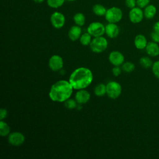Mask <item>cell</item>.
<instances>
[{
    "instance_id": "obj_26",
    "label": "cell",
    "mask_w": 159,
    "mask_h": 159,
    "mask_svg": "<svg viewBox=\"0 0 159 159\" xmlns=\"http://www.w3.org/2000/svg\"><path fill=\"white\" fill-rule=\"evenodd\" d=\"M64 106L68 109H73L77 107V102L75 99L70 98L64 102Z\"/></svg>"
},
{
    "instance_id": "obj_15",
    "label": "cell",
    "mask_w": 159,
    "mask_h": 159,
    "mask_svg": "<svg viewBox=\"0 0 159 159\" xmlns=\"http://www.w3.org/2000/svg\"><path fill=\"white\" fill-rule=\"evenodd\" d=\"M145 49L146 53L150 57H155L159 55V45H158V43L153 41L148 42Z\"/></svg>"
},
{
    "instance_id": "obj_11",
    "label": "cell",
    "mask_w": 159,
    "mask_h": 159,
    "mask_svg": "<svg viewBox=\"0 0 159 159\" xmlns=\"http://www.w3.org/2000/svg\"><path fill=\"white\" fill-rule=\"evenodd\" d=\"M109 62L114 66L122 65L125 60L124 55L119 51L114 50L111 52L108 57Z\"/></svg>"
},
{
    "instance_id": "obj_18",
    "label": "cell",
    "mask_w": 159,
    "mask_h": 159,
    "mask_svg": "<svg viewBox=\"0 0 159 159\" xmlns=\"http://www.w3.org/2000/svg\"><path fill=\"white\" fill-rule=\"evenodd\" d=\"M92 11L93 13L98 16H104L107 11V9L102 4H96L93 6Z\"/></svg>"
},
{
    "instance_id": "obj_2",
    "label": "cell",
    "mask_w": 159,
    "mask_h": 159,
    "mask_svg": "<svg viewBox=\"0 0 159 159\" xmlns=\"http://www.w3.org/2000/svg\"><path fill=\"white\" fill-rule=\"evenodd\" d=\"M73 89L69 81L60 80L51 86L48 93L49 98L54 102H64L71 97Z\"/></svg>"
},
{
    "instance_id": "obj_30",
    "label": "cell",
    "mask_w": 159,
    "mask_h": 159,
    "mask_svg": "<svg viewBox=\"0 0 159 159\" xmlns=\"http://www.w3.org/2000/svg\"><path fill=\"white\" fill-rule=\"evenodd\" d=\"M112 73L114 76H119L122 73V68H120V66H114L112 69Z\"/></svg>"
},
{
    "instance_id": "obj_1",
    "label": "cell",
    "mask_w": 159,
    "mask_h": 159,
    "mask_svg": "<svg viewBox=\"0 0 159 159\" xmlns=\"http://www.w3.org/2000/svg\"><path fill=\"white\" fill-rule=\"evenodd\" d=\"M93 75L91 70L86 67H79L70 75L69 82L74 89H86L92 83Z\"/></svg>"
},
{
    "instance_id": "obj_35",
    "label": "cell",
    "mask_w": 159,
    "mask_h": 159,
    "mask_svg": "<svg viewBox=\"0 0 159 159\" xmlns=\"http://www.w3.org/2000/svg\"><path fill=\"white\" fill-rule=\"evenodd\" d=\"M66 1H70V2H73V1H75L76 0H66Z\"/></svg>"
},
{
    "instance_id": "obj_23",
    "label": "cell",
    "mask_w": 159,
    "mask_h": 159,
    "mask_svg": "<svg viewBox=\"0 0 159 159\" xmlns=\"http://www.w3.org/2000/svg\"><path fill=\"white\" fill-rule=\"evenodd\" d=\"M139 63L144 68H148L152 67L153 63L148 57H142L139 60Z\"/></svg>"
},
{
    "instance_id": "obj_25",
    "label": "cell",
    "mask_w": 159,
    "mask_h": 159,
    "mask_svg": "<svg viewBox=\"0 0 159 159\" xmlns=\"http://www.w3.org/2000/svg\"><path fill=\"white\" fill-rule=\"evenodd\" d=\"M135 66L134 63L131 61L124 62L122 65V70L126 73H131L135 70Z\"/></svg>"
},
{
    "instance_id": "obj_21",
    "label": "cell",
    "mask_w": 159,
    "mask_h": 159,
    "mask_svg": "<svg viewBox=\"0 0 159 159\" xmlns=\"http://www.w3.org/2000/svg\"><path fill=\"white\" fill-rule=\"evenodd\" d=\"M73 21L76 25L82 27L85 24V16L82 12H77L73 16Z\"/></svg>"
},
{
    "instance_id": "obj_5",
    "label": "cell",
    "mask_w": 159,
    "mask_h": 159,
    "mask_svg": "<svg viewBox=\"0 0 159 159\" xmlns=\"http://www.w3.org/2000/svg\"><path fill=\"white\" fill-rule=\"evenodd\" d=\"M122 93V86L117 81H111L106 84V94L112 99H116L118 98Z\"/></svg>"
},
{
    "instance_id": "obj_7",
    "label": "cell",
    "mask_w": 159,
    "mask_h": 159,
    "mask_svg": "<svg viewBox=\"0 0 159 159\" xmlns=\"http://www.w3.org/2000/svg\"><path fill=\"white\" fill-rule=\"evenodd\" d=\"M50 20L52 26L57 29L62 28L64 26L66 20L64 14L58 11L53 12L50 16Z\"/></svg>"
},
{
    "instance_id": "obj_10",
    "label": "cell",
    "mask_w": 159,
    "mask_h": 159,
    "mask_svg": "<svg viewBox=\"0 0 159 159\" xmlns=\"http://www.w3.org/2000/svg\"><path fill=\"white\" fill-rule=\"evenodd\" d=\"M129 18L130 21L134 24L140 23L144 18L143 11L142 9L136 6L130 10L129 12Z\"/></svg>"
},
{
    "instance_id": "obj_31",
    "label": "cell",
    "mask_w": 159,
    "mask_h": 159,
    "mask_svg": "<svg viewBox=\"0 0 159 159\" xmlns=\"http://www.w3.org/2000/svg\"><path fill=\"white\" fill-rule=\"evenodd\" d=\"M150 37L153 42L159 43V33L155 31H153L150 34Z\"/></svg>"
},
{
    "instance_id": "obj_14",
    "label": "cell",
    "mask_w": 159,
    "mask_h": 159,
    "mask_svg": "<svg viewBox=\"0 0 159 159\" xmlns=\"http://www.w3.org/2000/svg\"><path fill=\"white\" fill-rule=\"evenodd\" d=\"M81 28L80 26H78L77 25H73L70 27L68 32V36L70 40H71L73 42L76 41L77 40L80 39L81 35Z\"/></svg>"
},
{
    "instance_id": "obj_29",
    "label": "cell",
    "mask_w": 159,
    "mask_h": 159,
    "mask_svg": "<svg viewBox=\"0 0 159 159\" xmlns=\"http://www.w3.org/2000/svg\"><path fill=\"white\" fill-rule=\"evenodd\" d=\"M125 6L130 9L137 6V0H125Z\"/></svg>"
},
{
    "instance_id": "obj_19",
    "label": "cell",
    "mask_w": 159,
    "mask_h": 159,
    "mask_svg": "<svg viewBox=\"0 0 159 159\" xmlns=\"http://www.w3.org/2000/svg\"><path fill=\"white\" fill-rule=\"evenodd\" d=\"M94 93L98 97H102L106 94V84L104 83L98 84L94 89Z\"/></svg>"
},
{
    "instance_id": "obj_34",
    "label": "cell",
    "mask_w": 159,
    "mask_h": 159,
    "mask_svg": "<svg viewBox=\"0 0 159 159\" xmlns=\"http://www.w3.org/2000/svg\"><path fill=\"white\" fill-rule=\"evenodd\" d=\"M32 1L36 3H42L45 1V0H32Z\"/></svg>"
},
{
    "instance_id": "obj_6",
    "label": "cell",
    "mask_w": 159,
    "mask_h": 159,
    "mask_svg": "<svg viewBox=\"0 0 159 159\" xmlns=\"http://www.w3.org/2000/svg\"><path fill=\"white\" fill-rule=\"evenodd\" d=\"M87 32L94 37L103 36L105 34V26L99 22H93L87 27Z\"/></svg>"
},
{
    "instance_id": "obj_8",
    "label": "cell",
    "mask_w": 159,
    "mask_h": 159,
    "mask_svg": "<svg viewBox=\"0 0 159 159\" xmlns=\"http://www.w3.org/2000/svg\"><path fill=\"white\" fill-rule=\"evenodd\" d=\"M48 65L51 70L53 71H58L63 68L64 61L61 56L53 55L49 58Z\"/></svg>"
},
{
    "instance_id": "obj_12",
    "label": "cell",
    "mask_w": 159,
    "mask_h": 159,
    "mask_svg": "<svg viewBox=\"0 0 159 159\" xmlns=\"http://www.w3.org/2000/svg\"><path fill=\"white\" fill-rule=\"evenodd\" d=\"M91 98L90 93L84 89L78 90L75 94V100L79 104H83L87 103Z\"/></svg>"
},
{
    "instance_id": "obj_27",
    "label": "cell",
    "mask_w": 159,
    "mask_h": 159,
    "mask_svg": "<svg viewBox=\"0 0 159 159\" xmlns=\"http://www.w3.org/2000/svg\"><path fill=\"white\" fill-rule=\"evenodd\" d=\"M152 70L155 76L159 79V60L156 61L153 63Z\"/></svg>"
},
{
    "instance_id": "obj_4",
    "label": "cell",
    "mask_w": 159,
    "mask_h": 159,
    "mask_svg": "<svg viewBox=\"0 0 159 159\" xmlns=\"http://www.w3.org/2000/svg\"><path fill=\"white\" fill-rule=\"evenodd\" d=\"M123 16L122 10L118 7H111L107 9L104 16L108 23H117L121 20Z\"/></svg>"
},
{
    "instance_id": "obj_3",
    "label": "cell",
    "mask_w": 159,
    "mask_h": 159,
    "mask_svg": "<svg viewBox=\"0 0 159 159\" xmlns=\"http://www.w3.org/2000/svg\"><path fill=\"white\" fill-rule=\"evenodd\" d=\"M91 51L96 53L104 52L108 47V42L103 36L94 37L89 45Z\"/></svg>"
},
{
    "instance_id": "obj_20",
    "label": "cell",
    "mask_w": 159,
    "mask_h": 159,
    "mask_svg": "<svg viewBox=\"0 0 159 159\" xmlns=\"http://www.w3.org/2000/svg\"><path fill=\"white\" fill-rule=\"evenodd\" d=\"M11 132L10 126L3 120L0 121V135L1 137L8 136Z\"/></svg>"
},
{
    "instance_id": "obj_16",
    "label": "cell",
    "mask_w": 159,
    "mask_h": 159,
    "mask_svg": "<svg viewBox=\"0 0 159 159\" xmlns=\"http://www.w3.org/2000/svg\"><path fill=\"white\" fill-rule=\"evenodd\" d=\"M147 43V40L144 35L138 34L135 36L134 39V45L137 49H145Z\"/></svg>"
},
{
    "instance_id": "obj_9",
    "label": "cell",
    "mask_w": 159,
    "mask_h": 159,
    "mask_svg": "<svg viewBox=\"0 0 159 159\" xmlns=\"http://www.w3.org/2000/svg\"><path fill=\"white\" fill-rule=\"evenodd\" d=\"M25 136L20 132H13L8 135L7 140L10 145L14 147L22 145L25 142Z\"/></svg>"
},
{
    "instance_id": "obj_17",
    "label": "cell",
    "mask_w": 159,
    "mask_h": 159,
    "mask_svg": "<svg viewBox=\"0 0 159 159\" xmlns=\"http://www.w3.org/2000/svg\"><path fill=\"white\" fill-rule=\"evenodd\" d=\"M144 17L147 19H153L157 14V7L153 4H148L143 9Z\"/></svg>"
},
{
    "instance_id": "obj_33",
    "label": "cell",
    "mask_w": 159,
    "mask_h": 159,
    "mask_svg": "<svg viewBox=\"0 0 159 159\" xmlns=\"http://www.w3.org/2000/svg\"><path fill=\"white\" fill-rule=\"evenodd\" d=\"M153 31H155L158 33H159V21L156 22L154 24H153Z\"/></svg>"
},
{
    "instance_id": "obj_28",
    "label": "cell",
    "mask_w": 159,
    "mask_h": 159,
    "mask_svg": "<svg viewBox=\"0 0 159 159\" xmlns=\"http://www.w3.org/2000/svg\"><path fill=\"white\" fill-rule=\"evenodd\" d=\"M150 0H137V6L141 9H144L150 4Z\"/></svg>"
},
{
    "instance_id": "obj_22",
    "label": "cell",
    "mask_w": 159,
    "mask_h": 159,
    "mask_svg": "<svg viewBox=\"0 0 159 159\" xmlns=\"http://www.w3.org/2000/svg\"><path fill=\"white\" fill-rule=\"evenodd\" d=\"M91 37L92 36L88 32L81 34V35L80 38V42L81 44L83 46L89 45L92 41Z\"/></svg>"
},
{
    "instance_id": "obj_32",
    "label": "cell",
    "mask_w": 159,
    "mask_h": 159,
    "mask_svg": "<svg viewBox=\"0 0 159 159\" xmlns=\"http://www.w3.org/2000/svg\"><path fill=\"white\" fill-rule=\"evenodd\" d=\"M7 116V111L4 108H1L0 110V119L4 120Z\"/></svg>"
},
{
    "instance_id": "obj_24",
    "label": "cell",
    "mask_w": 159,
    "mask_h": 159,
    "mask_svg": "<svg viewBox=\"0 0 159 159\" xmlns=\"http://www.w3.org/2000/svg\"><path fill=\"white\" fill-rule=\"evenodd\" d=\"M66 0H47V5L52 8L57 9L63 6Z\"/></svg>"
},
{
    "instance_id": "obj_13",
    "label": "cell",
    "mask_w": 159,
    "mask_h": 159,
    "mask_svg": "<svg viewBox=\"0 0 159 159\" xmlns=\"http://www.w3.org/2000/svg\"><path fill=\"white\" fill-rule=\"evenodd\" d=\"M120 32L119 26L116 23H108L105 26V34L111 39L116 38Z\"/></svg>"
}]
</instances>
